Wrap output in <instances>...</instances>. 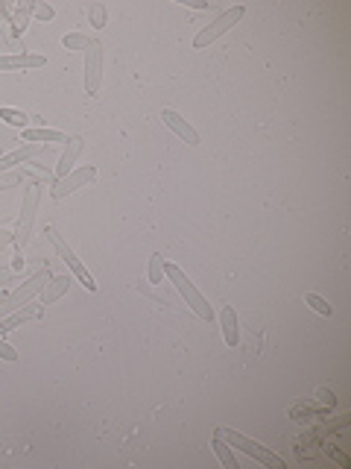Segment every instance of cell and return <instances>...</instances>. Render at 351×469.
<instances>
[{
  "label": "cell",
  "mask_w": 351,
  "mask_h": 469,
  "mask_svg": "<svg viewBox=\"0 0 351 469\" xmlns=\"http://www.w3.org/2000/svg\"><path fill=\"white\" fill-rule=\"evenodd\" d=\"M223 338H226V346L234 349L240 343V323H238V311L234 305H223Z\"/></svg>",
  "instance_id": "cell-13"
},
{
  "label": "cell",
  "mask_w": 351,
  "mask_h": 469,
  "mask_svg": "<svg viewBox=\"0 0 351 469\" xmlns=\"http://www.w3.org/2000/svg\"><path fill=\"white\" fill-rule=\"evenodd\" d=\"M38 317H42V305H32V302H27L24 308H18L15 314H9V317L0 320V338H4L6 331L18 328L21 323H27V320H38Z\"/></svg>",
  "instance_id": "cell-12"
},
{
  "label": "cell",
  "mask_w": 351,
  "mask_h": 469,
  "mask_svg": "<svg viewBox=\"0 0 351 469\" xmlns=\"http://www.w3.org/2000/svg\"><path fill=\"white\" fill-rule=\"evenodd\" d=\"M32 12H35L38 18H42V21H50V18H53V9L44 6V4H32Z\"/></svg>",
  "instance_id": "cell-26"
},
{
  "label": "cell",
  "mask_w": 351,
  "mask_h": 469,
  "mask_svg": "<svg viewBox=\"0 0 351 469\" xmlns=\"http://www.w3.org/2000/svg\"><path fill=\"white\" fill-rule=\"evenodd\" d=\"M100 83H103V44L94 38L85 50V91L94 97L100 91Z\"/></svg>",
  "instance_id": "cell-8"
},
{
  "label": "cell",
  "mask_w": 351,
  "mask_h": 469,
  "mask_svg": "<svg viewBox=\"0 0 351 469\" xmlns=\"http://www.w3.org/2000/svg\"><path fill=\"white\" fill-rule=\"evenodd\" d=\"M27 9H32V4H27V6H21V9L15 12V18H12L15 32H24V30H27Z\"/></svg>",
  "instance_id": "cell-23"
},
{
  "label": "cell",
  "mask_w": 351,
  "mask_h": 469,
  "mask_svg": "<svg viewBox=\"0 0 351 469\" xmlns=\"http://www.w3.org/2000/svg\"><path fill=\"white\" fill-rule=\"evenodd\" d=\"M243 15H246V9H243V6H231V9H226L223 15L214 18V21H211L208 27H202V30L197 32V38H193V47H197V50L211 47V44L217 42V38H220L223 32H228L234 24H238Z\"/></svg>",
  "instance_id": "cell-5"
},
{
  "label": "cell",
  "mask_w": 351,
  "mask_h": 469,
  "mask_svg": "<svg viewBox=\"0 0 351 469\" xmlns=\"http://www.w3.org/2000/svg\"><path fill=\"white\" fill-rule=\"evenodd\" d=\"M149 282L152 285L164 282V256H161V252H155V256L149 259Z\"/></svg>",
  "instance_id": "cell-20"
},
{
  "label": "cell",
  "mask_w": 351,
  "mask_h": 469,
  "mask_svg": "<svg viewBox=\"0 0 351 469\" xmlns=\"http://www.w3.org/2000/svg\"><path fill=\"white\" fill-rule=\"evenodd\" d=\"M91 179H97V167H94V165H88V167H73L70 173L58 176V179L53 182V188H50V197H53V200H65L68 194H73L76 188L88 185Z\"/></svg>",
  "instance_id": "cell-7"
},
{
  "label": "cell",
  "mask_w": 351,
  "mask_h": 469,
  "mask_svg": "<svg viewBox=\"0 0 351 469\" xmlns=\"http://www.w3.org/2000/svg\"><path fill=\"white\" fill-rule=\"evenodd\" d=\"M211 446H214V452H217V458H220V463L226 466V469H238V461H234V452H231V446L220 437V434H214V440H211Z\"/></svg>",
  "instance_id": "cell-17"
},
{
  "label": "cell",
  "mask_w": 351,
  "mask_h": 469,
  "mask_svg": "<svg viewBox=\"0 0 351 469\" xmlns=\"http://www.w3.org/2000/svg\"><path fill=\"white\" fill-rule=\"evenodd\" d=\"M82 147H85V141L80 138V135H73V138L68 141V147H65V153H62V159H58L56 176H65V173H70V170H73V165H76V159H80Z\"/></svg>",
  "instance_id": "cell-14"
},
{
  "label": "cell",
  "mask_w": 351,
  "mask_h": 469,
  "mask_svg": "<svg viewBox=\"0 0 351 469\" xmlns=\"http://www.w3.org/2000/svg\"><path fill=\"white\" fill-rule=\"evenodd\" d=\"M47 59L42 53H18V56H0V71H24V68H44Z\"/></svg>",
  "instance_id": "cell-10"
},
{
  "label": "cell",
  "mask_w": 351,
  "mask_h": 469,
  "mask_svg": "<svg viewBox=\"0 0 351 469\" xmlns=\"http://www.w3.org/2000/svg\"><path fill=\"white\" fill-rule=\"evenodd\" d=\"M47 241L56 247V252H58V256H62V261L70 267L73 276L82 282V287H85V290H97V282H94V276L88 273V267H85L80 259H76V252L68 247V241L62 238V234H58V229H56V226H47Z\"/></svg>",
  "instance_id": "cell-6"
},
{
  "label": "cell",
  "mask_w": 351,
  "mask_h": 469,
  "mask_svg": "<svg viewBox=\"0 0 351 469\" xmlns=\"http://www.w3.org/2000/svg\"><path fill=\"white\" fill-rule=\"evenodd\" d=\"M62 44H65L68 50H88L91 38H88V35H82V32H68V35L62 38Z\"/></svg>",
  "instance_id": "cell-22"
},
{
  "label": "cell",
  "mask_w": 351,
  "mask_h": 469,
  "mask_svg": "<svg viewBox=\"0 0 351 469\" xmlns=\"http://www.w3.org/2000/svg\"><path fill=\"white\" fill-rule=\"evenodd\" d=\"M47 282H50V267H42L30 282H24L21 287H15L12 293H6V299L0 302V320L9 317V314H15V311L24 308L27 302H32V297H38V293L44 290Z\"/></svg>",
  "instance_id": "cell-3"
},
{
  "label": "cell",
  "mask_w": 351,
  "mask_h": 469,
  "mask_svg": "<svg viewBox=\"0 0 351 469\" xmlns=\"http://www.w3.org/2000/svg\"><path fill=\"white\" fill-rule=\"evenodd\" d=\"M325 455H328V458H334V461H337V463H343V466H348V458H345V455H340L337 449H334V446H328V443H325Z\"/></svg>",
  "instance_id": "cell-27"
},
{
  "label": "cell",
  "mask_w": 351,
  "mask_h": 469,
  "mask_svg": "<svg viewBox=\"0 0 351 469\" xmlns=\"http://www.w3.org/2000/svg\"><path fill=\"white\" fill-rule=\"evenodd\" d=\"M68 287H70V276H53V279L44 285V290H42L44 305H53L56 299H62Z\"/></svg>",
  "instance_id": "cell-16"
},
{
  "label": "cell",
  "mask_w": 351,
  "mask_h": 469,
  "mask_svg": "<svg viewBox=\"0 0 351 469\" xmlns=\"http://www.w3.org/2000/svg\"><path fill=\"white\" fill-rule=\"evenodd\" d=\"M42 153H47V144H24L21 150H15L9 155H0V173H6L15 165H24V162L35 159V155H42Z\"/></svg>",
  "instance_id": "cell-11"
},
{
  "label": "cell",
  "mask_w": 351,
  "mask_h": 469,
  "mask_svg": "<svg viewBox=\"0 0 351 469\" xmlns=\"http://www.w3.org/2000/svg\"><path fill=\"white\" fill-rule=\"evenodd\" d=\"M161 117H164V124H167V126H170L176 135H179V138H182L187 147H199V132L193 129V126L185 121V117H182L179 112L164 109V112H161Z\"/></svg>",
  "instance_id": "cell-9"
},
{
  "label": "cell",
  "mask_w": 351,
  "mask_h": 469,
  "mask_svg": "<svg viewBox=\"0 0 351 469\" xmlns=\"http://www.w3.org/2000/svg\"><path fill=\"white\" fill-rule=\"evenodd\" d=\"M88 18H91V24H94V30H100V27H106V9H103V6H91V9H88Z\"/></svg>",
  "instance_id": "cell-24"
},
{
  "label": "cell",
  "mask_w": 351,
  "mask_h": 469,
  "mask_svg": "<svg viewBox=\"0 0 351 469\" xmlns=\"http://www.w3.org/2000/svg\"><path fill=\"white\" fill-rule=\"evenodd\" d=\"M24 141L30 144H50V141H70L65 132H58V129H44V126H35V129H24Z\"/></svg>",
  "instance_id": "cell-15"
},
{
  "label": "cell",
  "mask_w": 351,
  "mask_h": 469,
  "mask_svg": "<svg viewBox=\"0 0 351 469\" xmlns=\"http://www.w3.org/2000/svg\"><path fill=\"white\" fill-rule=\"evenodd\" d=\"M15 241V232H9V229H0V247H9Z\"/></svg>",
  "instance_id": "cell-28"
},
{
  "label": "cell",
  "mask_w": 351,
  "mask_h": 469,
  "mask_svg": "<svg viewBox=\"0 0 351 469\" xmlns=\"http://www.w3.org/2000/svg\"><path fill=\"white\" fill-rule=\"evenodd\" d=\"M38 200H42V185L32 182L24 194V206H21V218H18V229H15V249L24 252V247L32 238V226H35V211H38Z\"/></svg>",
  "instance_id": "cell-4"
},
{
  "label": "cell",
  "mask_w": 351,
  "mask_h": 469,
  "mask_svg": "<svg viewBox=\"0 0 351 469\" xmlns=\"http://www.w3.org/2000/svg\"><path fill=\"white\" fill-rule=\"evenodd\" d=\"M304 302H307L310 308H314L316 314H322V317H331V314H334V308H331V305L319 297V293H304Z\"/></svg>",
  "instance_id": "cell-21"
},
{
  "label": "cell",
  "mask_w": 351,
  "mask_h": 469,
  "mask_svg": "<svg viewBox=\"0 0 351 469\" xmlns=\"http://www.w3.org/2000/svg\"><path fill=\"white\" fill-rule=\"evenodd\" d=\"M0 121H6L9 126H27V121L30 117L24 114V112H18V109H9V106H0Z\"/></svg>",
  "instance_id": "cell-18"
},
{
  "label": "cell",
  "mask_w": 351,
  "mask_h": 469,
  "mask_svg": "<svg viewBox=\"0 0 351 469\" xmlns=\"http://www.w3.org/2000/svg\"><path fill=\"white\" fill-rule=\"evenodd\" d=\"M214 434H220V437H223L228 446L240 449L243 455H249L252 461H258L261 466H269V469H284V461H281V455L269 452L266 446H261V443H255V440H249L246 434L234 432V428H228V425H217V428H214Z\"/></svg>",
  "instance_id": "cell-1"
},
{
  "label": "cell",
  "mask_w": 351,
  "mask_h": 469,
  "mask_svg": "<svg viewBox=\"0 0 351 469\" xmlns=\"http://www.w3.org/2000/svg\"><path fill=\"white\" fill-rule=\"evenodd\" d=\"M185 4H187V6H193V9H208L205 0H185Z\"/></svg>",
  "instance_id": "cell-29"
},
{
  "label": "cell",
  "mask_w": 351,
  "mask_h": 469,
  "mask_svg": "<svg viewBox=\"0 0 351 469\" xmlns=\"http://www.w3.org/2000/svg\"><path fill=\"white\" fill-rule=\"evenodd\" d=\"M0 358H4V361H18V352H15L4 338H0Z\"/></svg>",
  "instance_id": "cell-25"
},
{
  "label": "cell",
  "mask_w": 351,
  "mask_h": 469,
  "mask_svg": "<svg viewBox=\"0 0 351 469\" xmlns=\"http://www.w3.org/2000/svg\"><path fill=\"white\" fill-rule=\"evenodd\" d=\"M27 179H30L27 170H6V173H0V191L15 188L18 182H27Z\"/></svg>",
  "instance_id": "cell-19"
},
{
  "label": "cell",
  "mask_w": 351,
  "mask_h": 469,
  "mask_svg": "<svg viewBox=\"0 0 351 469\" xmlns=\"http://www.w3.org/2000/svg\"><path fill=\"white\" fill-rule=\"evenodd\" d=\"M164 273H167V279L173 282V287L182 293V299L190 305L193 314H197L199 320H205V323H211V320H214V308H211V302L202 297V293H199L197 287H193V282L185 276V273H182L179 267H176L173 261H164Z\"/></svg>",
  "instance_id": "cell-2"
}]
</instances>
